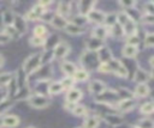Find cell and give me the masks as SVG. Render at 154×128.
<instances>
[{
  "label": "cell",
  "instance_id": "cell-1",
  "mask_svg": "<svg viewBox=\"0 0 154 128\" xmlns=\"http://www.w3.org/2000/svg\"><path fill=\"white\" fill-rule=\"evenodd\" d=\"M41 68V54L40 53H36V54H32L30 55L29 57H26V60L24 61L23 63V72L28 75V74H31L36 71H38Z\"/></svg>",
  "mask_w": 154,
  "mask_h": 128
},
{
  "label": "cell",
  "instance_id": "cell-2",
  "mask_svg": "<svg viewBox=\"0 0 154 128\" xmlns=\"http://www.w3.org/2000/svg\"><path fill=\"white\" fill-rule=\"evenodd\" d=\"M28 103H29V105H31L35 109H43L51 104V99L46 95L35 93V95H31L28 97Z\"/></svg>",
  "mask_w": 154,
  "mask_h": 128
},
{
  "label": "cell",
  "instance_id": "cell-3",
  "mask_svg": "<svg viewBox=\"0 0 154 128\" xmlns=\"http://www.w3.org/2000/svg\"><path fill=\"white\" fill-rule=\"evenodd\" d=\"M118 93L117 91H112V90H105L102 93L97 95L96 100L100 102L101 104H106V105H112L113 106V102L117 99Z\"/></svg>",
  "mask_w": 154,
  "mask_h": 128
},
{
  "label": "cell",
  "instance_id": "cell-4",
  "mask_svg": "<svg viewBox=\"0 0 154 128\" xmlns=\"http://www.w3.org/2000/svg\"><path fill=\"white\" fill-rule=\"evenodd\" d=\"M52 51H53V57L54 59H58V60L64 59L70 53V44L66 43V42H64V41H60L52 49Z\"/></svg>",
  "mask_w": 154,
  "mask_h": 128
},
{
  "label": "cell",
  "instance_id": "cell-5",
  "mask_svg": "<svg viewBox=\"0 0 154 128\" xmlns=\"http://www.w3.org/2000/svg\"><path fill=\"white\" fill-rule=\"evenodd\" d=\"M87 18H88V22L95 23V24H97V25H102L103 22H105V18H106V13L102 12L101 10L93 8L90 12H88Z\"/></svg>",
  "mask_w": 154,
  "mask_h": 128
},
{
  "label": "cell",
  "instance_id": "cell-6",
  "mask_svg": "<svg viewBox=\"0 0 154 128\" xmlns=\"http://www.w3.org/2000/svg\"><path fill=\"white\" fill-rule=\"evenodd\" d=\"M96 56H97V60L100 61V63H107L113 59L111 49L108 47H106V45H103L102 48H100L96 51Z\"/></svg>",
  "mask_w": 154,
  "mask_h": 128
},
{
  "label": "cell",
  "instance_id": "cell-7",
  "mask_svg": "<svg viewBox=\"0 0 154 128\" xmlns=\"http://www.w3.org/2000/svg\"><path fill=\"white\" fill-rule=\"evenodd\" d=\"M12 26L18 31L19 35H23V33L26 32V23H25V19L22 16H19V14H14Z\"/></svg>",
  "mask_w": 154,
  "mask_h": 128
},
{
  "label": "cell",
  "instance_id": "cell-8",
  "mask_svg": "<svg viewBox=\"0 0 154 128\" xmlns=\"http://www.w3.org/2000/svg\"><path fill=\"white\" fill-rule=\"evenodd\" d=\"M67 24H69L67 18L61 17V16H59V14H57V13L54 14V17H53L52 20H51V25H52L53 28L58 29V30H64Z\"/></svg>",
  "mask_w": 154,
  "mask_h": 128
},
{
  "label": "cell",
  "instance_id": "cell-9",
  "mask_svg": "<svg viewBox=\"0 0 154 128\" xmlns=\"http://www.w3.org/2000/svg\"><path fill=\"white\" fill-rule=\"evenodd\" d=\"M136 105V102L132 98H128V99H122L117 103V109L120 110L122 112H128L131 109H134Z\"/></svg>",
  "mask_w": 154,
  "mask_h": 128
},
{
  "label": "cell",
  "instance_id": "cell-10",
  "mask_svg": "<svg viewBox=\"0 0 154 128\" xmlns=\"http://www.w3.org/2000/svg\"><path fill=\"white\" fill-rule=\"evenodd\" d=\"M103 120H105V122H107V124H109V126H119V124H122V123L124 122L123 116H120V115H118V114H114V112L105 114Z\"/></svg>",
  "mask_w": 154,
  "mask_h": 128
},
{
  "label": "cell",
  "instance_id": "cell-11",
  "mask_svg": "<svg viewBox=\"0 0 154 128\" xmlns=\"http://www.w3.org/2000/svg\"><path fill=\"white\" fill-rule=\"evenodd\" d=\"M103 47V41L102 39H99L96 37H90L88 41H87V50L88 51H93V53H96L100 48Z\"/></svg>",
  "mask_w": 154,
  "mask_h": 128
},
{
  "label": "cell",
  "instance_id": "cell-12",
  "mask_svg": "<svg viewBox=\"0 0 154 128\" xmlns=\"http://www.w3.org/2000/svg\"><path fill=\"white\" fill-rule=\"evenodd\" d=\"M150 79V75L148 72H146L142 68H137L134 74V80L138 84H147V81Z\"/></svg>",
  "mask_w": 154,
  "mask_h": 128
},
{
  "label": "cell",
  "instance_id": "cell-13",
  "mask_svg": "<svg viewBox=\"0 0 154 128\" xmlns=\"http://www.w3.org/2000/svg\"><path fill=\"white\" fill-rule=\"evenodd\" d=\"M94 5H95V1H89V0L79 1V2L77 4V6H78V11H79V14L87 16V14H88V12H90V11L94 8Z\"/></svg>",
  "mask_w": 154,
  "mask_h": 128
},
{
  "label": "cell",
  "instance_id": "cell-14",
  "mask_svg": "<svg viewBox=\"0 0 154 128\" xmlns=\"http://www.w3.org/2000/svg\"><path fill=\"white\" fill-rule=\"evenodd\" d=\"M106 90V85L100 80H93L89 84V91L93 95H100Z\"/></svg>",
  "mask_w": 154,
  "mask_h": 128
},
{
  "label": "cell",
  "instance_id": "cell-15",
  "mask_svg": "<svg viewBox=\"0 0 154 128\" xmlns=\"http://www.w3.org/2000/svg\"><path fill=\"white\" fill-rule=\"evenodd\" d=\"M82 98V92L81 90L78 89H71L66 92V102H70V103H75L77 104V102Z\"/></svg>",
  "mask_w": 154,
  "mask_h": 128
},
{
  "label": "cell",
  "instance_id": "cell-16",
  "mask_svg": "<svg viewBox=\"0 0 154 128\" xmlns=\"http://www.w3.org/2000/svg\"><path fill=\"white\" fill-rule=\"evenodd\" d=\"M149 93H150V89L147 84H137V86L135 87V91H134V96L140 97V98L148 97Z\"/></svg>",
  "mask_w": 154,
  "mask_h": 128
},
{
  "label": "cell",
  "instance_id": "cell-17",
  "mask_svg": "<svg viewBox=\"0 0 154 128\" xmlns=\"http://www.w3.org/2000/svg\"><path fill=\"white\" fill-rule=\"evenodd\" d=\"M19 124V118L16 115H7L2 117V126L6 128H14Z\"/></svg>",
  "mask_w": 154,
  "mask_h": 128
},
{
  "label": "cell",
  "instance_id": "cell-18",
  "mask_svg": "<svg viewBox=\"0 0 154 128\" xmlns=\"http://www.w3.org/2000/svg\"><path fill=\"white\" fill-rule=\"evenodd\" d=\"M108 32H109V28H106L103 24L102 25H97L93 30V37H96V38L103 41L106 38V36L108 35Z\"/></svg>",
  "mask_w": 154,
  "mask_h": 128
},
{
  "label": "cell",
  "instance_id": "cell-19",
  "mask_svg": "<svg viewBox=\"0 0 154 128\" xmlns=\"http://www.w3.org/2000/svg\"><path fill=\"white\" fill-rule=\"evenodd\" d=\"M71 12V4L70 2H65V1H60L58 4V7H57V14L61 16V17H65L69 16Z\"/></svg>",
  "mask_w": 154,
  "mask_h": 128
},
{
  "label": "cell",
  "instance_id": "cell-20",
  "mask_svg": "<svg viewBox=\"0 0 154 128\" xmlns=\"http://www.w3.org/2000/svg\"><path fill=\"white\" fill-rule=\"evenodd\" d=\"M138 53V47H135V45H129V44H125L122 49V54L123 56L128 57V59H132L137 55Z\"/></svg>",
  "mask_w": 154,
  "mask_h": 128
},
{
  "label": "cell",
  "instance_id": "cell-21",
  "mask_svg": "<svg viewBox=\"0 0 154 128\" xmlns=\"http://www.w3.org/2000/svg\"><path fill=\"white\" fill-rule=\"evenodd\" d=\"M61 71L64 72V74L66 77H72L73 73L77 71V67L75 63H72L71 61H64L61 63Z\"/></svg>",
  "mask_w": 154,
  "mask_h": 128
},
{
  "label": "cell",
  "instance_id": "cell-22",
  "mask_svg": "<svg viewBox=\"0 0 154 128\" xmlns=\"http://www.w3.org/2000/svg\"><path fill=\"white\" fill-rule=\"evenodd\" d=\"M99 124H100V118H99V116L89 115V116L85 117L83 128H97Z\"/></svg>",
  "mask_w": 154,
  "mask_h": 128
},
{
  "label": "cell",
  "instance_id": "cell-23",
  "mask_svg": "<svg viewBox=\"0 0 154 128\" xmlns=\"http://www.w3.org/2000/svg\"><path fill=\"white\" fill-rule=\"evenodd\" d=\"M123 30H124V35L128 37V36H132V35H137L136 31H137V25H136V22H134L132 19L123 26Z\"/></svg>",
  "mask_w": 154,
  "mask_h": 128
},
{
  "label": "cell",
  "instance_id": "cell-24",
  "mask_svg": "<svg viewBox=\"0 0 154 128\" xmlns=\"http://www.w3.org/2000/svg\"><path fill=\"white\" fill-rule=\"evenodd\" d=\"M72 78L75 79V81H85L89 78V72L85 71L84 68H77V71L73 73Z\"/></svg>",
  "mask_w": 154,
  "mask_h": 128
},
{
  "label": "cell",
  "instance_id": "cell-25",
  "mask_svg": "<svg viewBox=\"0 0 154 128\" xmlns=\"http://www.w3.org/2000/svg\"><path fill=\"white\" fill-rule=\"evenodd\" d=\"M61 91H64V89H63L60 81H53V83H51V84L48 85L47 95L53 96V95H58V93H60Z\"/></svg>",
  "mask_w": 154,
  "mask_h": 128
},
{
  "label": "cell",
  "instance_id": "cell-26",
  "mask_svg": "<svg viewBox=\"0 0 154 128\" xmlns=\"http://www.w3.org/2000/svg\"><path fill=\"white\" fill-rule=\"evenodd\" d=\"M64 30H65L67 33H70V35H81V33L84 32V28L77 26V25H75V24H72V23H70V22H69V24L66 25V28H65Z\"/></svg>",
  "mask_w": 154,
  "mask_h": 128
},
{
  "label": "cell",
  "instance_id": "cell-27",
  "mask_svg": "<svg viewBox=\"0 0 154 128\" xmlns=\"http://www.w3.org/2000/svg\"><path fill=\"white\" fill-rule=\"evenodd\" d=\"M130 20H131V18L128 16V13H126L125 11H122V12L117 13V24H119L122 28H123L124 25H126Z\"/></svg>",
  "mask_w": 154,
  "mask_h": 128
},
{
  "label": "cell",
  "instance_id": "cell-28",
  "mask_svg": "<svg viewBox=\"0 0 154 128\" xmlns=\"http://www.w3.org/2000/svg\"><path fill=\"white\" fill-rule=\"evenodd\" d=\"M109 32L112 33V36L113 37H116V38H123L125 35H124V30H123V28L119 25V24H114L113 26H111L109 28Z\"/></svg>",
  "mask_w": 154,
  "mask_h": 128
},
{
  "label": "cell",
  "instance_id": "cell-29",
  "mask_svg": "<svg viewBox=\"0 0 154 128\" xmlns=\"http://www.w3.org/2000/svg\"><path fill=\"white\" fill-rule=\"evenodd\" d=\"M70 23H72V24H75V25H77V26L83 28V26L88 23V18H87V16L77 14V16H75V17L71 19V22H70Z\"/></svg>",
  "mask_w": 154,
  "mask_h": 128
},
{
  "label": "cell",
  "instance_id": "cell-30",
  "mask_svg": "<svg viewBox=\"0 0 154 128\" xmlns=\"http://www.w3.org/2000/svg\"><path fill=\"white\" fill-rule=\"evenodd\" d=\"M114 24H117V13L111 12V13H106V18L103 22V25L106 28H111Z\"/></svg>",
  "mask_w": 154,
  "mask_h": 128
},
{
  "label": "cell",
  "instance_id": "cell-31",
  "mask_svg": "<svg viewBox=\"0 0 154 128\" xmlns=\"http://www.w3.org/2000/svg\"><path fill=\"white\" fill-rule=\"evenodd\" d=\"M13 17H14V14H13V12L12 11H10V10H6V11H4V13H2V24L5 25V26H7V25H12V23H13Z\"/></svg>",
  "mask_w": 154,
  "mask_h": 128
},
{
  "label": "cell",
  "instance_id": "cell-32",
  "mask_svg": "<svg viewBox=\"0 0 154 128\" xmlns=\"http://www.w3.org/2000/svg\"><path fill=\"white\" fill-rule=\"evenodd\" d=\"M4 35H6L10 39L11 38H18L20 35L18 33V31L12 26V25H7V26H5L4 28V32H2Z\"/></svg>",
  "mask_w": 154,
  "mask_h": 128
},
{
  "label": "cell",
  "instance_id": "cell-33",
  "mask_svg": "<svg viewBox=\"0 0 154 128\" xmlns=\"http://www.w3.org/2000/svg\"><path fill=\"white\" fill-rule=\"evenodd\" d=\"M75 79L72 78V77H65V78H63L61 80H60V84H61V86H63V89L64 90H71V89H73V85H75Z\"/></svg>",
  "mask_w": 154,
  "mask_h": 128
},
{
  "label": "cell",
  "instance_id": "cell-34",
  "mask_svg": "<svg viewBox=\"0 0 154 128\" xmlns=\"http://www.w3.org/2000/svg\"><path fill=\"white\" fill-rule=\"evenodd\" d=\"M13 78V74L10 72H4L0 73V87H6L8 85V83L11 81V79Z\"/></svg>",
  "mask_w": 154,
  "mask_h": 128
},
{
  "label": "cell",
  "instance_id": "cell-35",
  "mask_svg": "<svg viewBox=\"0 0 154 128\" xmlns=\"http://www.w3.org/2000/svg\"><path fill=\"white\" fill-rule=\"evenodd\" d=\"M135 128H154V121L150 118H142L137 122Z\"/></svg>",
  "mask_w": 154,
  "mask_h": 128
},
{
  "label": "cell",
  "instance_id": "cell-36",
  "mask_svg": "<svg viewBox=\"0 0 154 128\" xmlns=\"http://www.w3.org/2000/svg\"><path fill=\"white\" fill-rule=\"evenodd\" d=\"M71 112H72L75 116L82 117V116H87L88 110H87V108H85V106L79 105V104H76V105H75V108H73V110H72Z\"/></svg>",
  "mask_w": 154,
  "mask_h": 128
},
{
  "label": "cell",
  "instance_id": "cell-37",
  "mask_svg": "<svg viewBox=\"0 0 154 128\" xmlns=\"http://www.w3.org/2000/svg\"><path fill=\"white\" fill-rule=\"evenodd\" d=\"M32 36L46 38V36H47V29H46L43 25H36V26L34 28V35H32Z\"/></svg>",
  "mask_w": 154,
  "mask_h": 128
},
{
  "label": "cell",
  "instance_id": "cell-38",
  "mask_svg": "<svg viewBox=\"0 0 154 128\" xmlns=\"http://www.w3.org/2000/svg\"><path fill=\"white\" fill-rule=\"evenodd\" d=\"M29 43H30L32 47H42V45H46V38L32 36V37L29 39Z\"/></svg>",
  "mask_w": 154,
  "mask_h": 128
},
{
  "label": "cell",
  "instance_id": "cell-39",
  "mask_svg": "<svg viewBox=\"0 0 154 128\" xmlns=\"http://www.w3.org/2000/svg\"><path fill=\"white\" fill-rule=\"evenodd\" d=\"M117 77H119V78H126L128 77V67H125V65H120L114 72H113Z\"/></svg>",
  "mask_w": 154,
  "mask_h": 128
},
{
  "label": "cell",
  "instance_id": "cell-40",
  "mask_svg": "<svg viewBox=\"0 0 154 128\" xmlns=\"http://www.w3.org/2000/svg\"><path fill=\"white\" fill-rule=\"evenodd\" d=\"M141 112L144 114V115H149L152 112H154V109H153V104L150 102L148 103H144L141 105Z\"/></svg>",
  "mask_w": 154,
  "mask_h": 128
},
{
  "label": "cell",
  "instance_id": "cell-41",
  "mask_svg": "<svg viewBox=\"0 0 154 128\" xmlns=\"http://www.w3.org/2000/svg\"><path fill=\"white\" fill-rule=\"evenodd\" d=\"M53 59V51L52 50H46L43 54H41V65L49 62Z\"/></svg>",
  "mask_w": 154,
  "mask_h": 128
},
{
  "label": "cell",
  "instance_id": "cell-42",
  "mask_svg": "<svg viewBox=\"0 0 154 128\" xmlns=\"http://www.w3.org/2000/svg\"><path fill=\"white\" fill-rule=\"evenodd\" d=\"M125 44H129V45H135L137 47L140 44V37L137 35H132V36H128L126 37V43Z\"/></svg>",
  "mask_w": 154,
  "mask_h": 128
},
{
  "label": "cell",
  "instance_id": "cell-43",
  "mask_svg": "<svg viewBox=\"0 0 154 128\" xmlns=\"http://www.w3.org/2000/svg\"><path fill=\"white\" fill-rule=\"evenodd\" d=\"M144 47H147V48L154 47V32H150V33L146 35V37H144Z\"/></svg>",
  "mask_w": 154,
  "mask_h": 128
},
{
  "label": "cell",
  "instance_id": "cell-44",
  "mask_svg": "<svg viewBox=\"0 0 154 128\" xmlns=\"http://www.w3.org/2000/svg\"><path fill=\"white\" fill-rule=\"evenodd\" d=\"M117 93H118V97L120 96L122 97V99H128V98H132V93L131 92H129L128 90H125V89H123V87H120L118 91H117Z\"/></svg>",
  "mask_w": 154,
  "mask_h": 128
},
{
  "label": "cell",
  "instance_id": "cell-45",
  "mask_svg": "<svg viewBox=\"0 0 154 128\" xmlns=\"http://www.w3.org/2000/svg\"><path fill=\"white\" fill-rule=\"evenodd\" d=\"M141 20L144 24H154V14H141Z\"/></svg>",
  "mask_w": 154,
  "mask_h": 128
},
{
  "label": "cell",
  "instance_id": "cell-46",
  "mask_svg": "<svg viewBox=\"0 0 154 128\" xmlns=\"http://www.w3.org/2000/svg\"><path fill=\"white\" fill-rule=\"evenodd\" d=\"M108 63V66H109V68H111V72H114L120 65H122V61L120 60H118V59H112L109 62H107Z\"/></svg>",
  "mask_w": 154,
  "mask_h": 128
},
{
  "label": "cell",
  "instance_id": "cell-47",
  "mask_svg": "<svg viewBox=\"0 0 154 128\" xmlns=\"http://www.w3.org/2000/svg\"><path fill=\"white\" fill-rule=\"evenodd\" d=\"M143 8H144V12L147 14H154V1L146 2L144 6H143Z\"/></svg>",
  "mask_w": 154,
  "mask_h": 128
},
{
  "label": "cell",
  "instance_id": "cell-48",
  "mask_svg": "<svg viewBox=\"0 0 154 128\" xmlns=\"http://www.w3.org/2000/svg\"><path fill=\"white\" fill-rule=\"evenodd\" d=\"M97 71L100 73H109L111 72V68H109L108 63H99L97 65Z\"/></svg>",
  "mask_w": 154,
  "mask_h": 128
},
{
  "label": "cell",
  "instance_id": "cell-49",
  "mask_svg": "<svg viewBox=\"0 0 154 128\" xmlns=\"http://www.w3.org/2000/svg\"><path fill=\"white\" fill-rule=\"evenodd\" d=\"M119 5L123 6L125 10H130L135 6V1H119Z\"/></svg>",
  "mask_w": 154,
  "mask_h": 128
},
{
  "label": "cell",
  "instance_id": "cell-50",
  "mask_svg": "<svg viewBox=\"0 0 154 128\" xmlns=\"http://www.w3.org/2000/svg\"><path fill=\"white\" fill-rule=\"evenodd\" d=\"M75 105H76L75 103H70V102H66L64 108H65L66 110H69V111H72V110H73V108H75Z\"/></svg>",
  "mask_w": 154,
  "mask_h": 128
},
{
  "label": "cell",
  "instance_id": "cell-51",
  "mask_svg": "<svg viewBox=\"0 0 154 128\" xmlns=\"http://www.w3.org/2000/svg\"><path fill=\"white\" fill-rule=\"evenodd\" d=\"M10 41V38L6 36V35H4L2 32L0 33V44H4V43H6V42H8Z\"/></svg>",
  "mask_w": 154,
  "mask_h": 128
},
{
  "label": "cell",
  "instance_id": "cell-52",
  "mask_svg": "<svg viewBox=\"0 0 154 128\" xmlns=\"http://www.w3.org/2000/svg\"><path fill=\"white\" fill-rule=\"evenodd\" d=\"M149 65H150V66L154 68V55H153V56L149 59Z\"/></svg>",
  "mask_w": 154,
  "mask_h": 128
},
{
  "label": "cell",
  "instance_id": "cell-53",
  "mask_svg": "<svg viewBox=\"0 0 154 128\" xmlns=\"http://www.w3.org/2000/svg\"><path fill=\"white\" fill-rule=\"evenodd\" d=\"M4 63V59H2V56L0 55V67H1V65Z\"/></svg>",
  "mask_w": 154,
  "mask_h": 128
},
{
  "label": "cell",
  "instance_id": "cell-54",
  "mask_svg": "<svg viewBox=\"0 0 154 128\" xmlns=\"http://www.w3.org/2000/svg\"><path fill=\"white\" fill-rule=\"evenodd\" d=\"M149 75H150V77H153V78H154V68H153V69H152V73H150V74H149Z\"/></svg>",
  "mask_w": 154,
  "mask_h": 128
},
{
  "label": "cell",
  "instance_id": "cell-55",
  "mask_svg": "<svg viewBox=\"0 0 154 128\" xmlns=\"http://www.w3.org/2000/svg\"><path fill=\"white\" fill-rule=\"evenodd\" d=\"M152 104H153V109H154V102H153V103H152Z\"/></svg>",
  "mask_w": 154,
  "mask_h": 128
},
{
  "label": "cell",
  "instance_id": "cell-56",
  "mask_svg": "<svg viewBox=\"0 0 154 128\" xmlns=\"http://www.w3.org/2000/svg\"><path fill=\"white\" fill-rule=\"evenodd\" d=\"M77 128H83V126H81V127H77Z\"/></svg>",
  "mask_w": 154,
  "mask_h": 128
},
{
  "label": "cell",
  "instance_id": "cell-57",
  "mask_svg": "<svg viewBox=\"0 0 154 128\" xmlns=\"http://www.w3.org/2000/svg\"><path fill=\"white\" fill-rule=\"evenodd\" d=\"M26 128H35V127H26Z\"/></svg>",
  "mask_w": 154,
  "mask_h": 128
}]
</instances>
